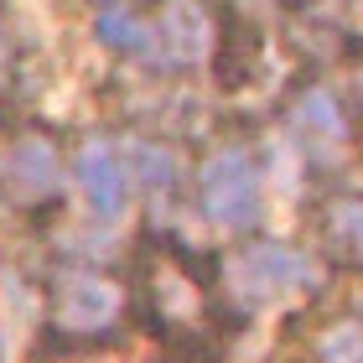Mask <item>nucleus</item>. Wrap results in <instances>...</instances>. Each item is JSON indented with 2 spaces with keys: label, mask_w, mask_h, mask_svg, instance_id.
<instances>
[{
  "label": "nucleus",
  "mask_w": 363,
  "mask_h": 363,
  "mask_svg": "<svg viewBox=\"0 0 363 363\" xmlns=\"http://www.w3.org/2000/svg\"><path fill=\"white\" fill-rule=\"evenodd\" d=\"M120 311H125V291L104 270H62L52 280L47 317L62 337H99L120 322Z\"/></svg>",
  "instance_id": "1"
},
{
  "label": "nucleus",
  "mask_w": 363,
  "mask_h": 363,
  "mask_svg": "<svg viewBox=\"0 0 363 363\" xmlns=\"http://www.w3.org/2000/svg\"><path fill=\"white\" fill-rule=\"evenodd\" d=\"M223 286L239 306H265L280 296H296L301 286H311V259L296 255L291 244H250L228 259Z\"/></svg>",
  "instance_id": "2"
},
{
  "label": "nucleus",
  "mask_w": 363,
  "mask_h": 363,
  "mask_svg": "<svg viewBox=\"0 0 363 363\" xmlns=\"http://www.w3.org/2000/svg\"><path fill=\"white\" fill-rule=\"evenodd\" d=\"M197 187H203V213L218 228H250V223H259L265 187H259V167L250 161V151L228 145V151L208 156Z\"/></svg>",
  "instance_id": "3"
},
{
  "label": "nucleus",
  "mask_w": 363,
  "mask_h": 363,
  "mask_svg": "<svg viewBox=\"0 0 363 363\" xmlns=\"http://www.w3.org/2000/svg\"><path fill=\"white\" fill-rule=\"evenodd\" d=\"M73 177H78V192L89 197V208L99 218H120L125 203H130V177H125V161L109 140H89L73 161Z\"/></svg>",
  "instance_id": "4"
},
{
  "label": "nucleus",
  "mask_w": 363,
  "mask_h": 363,
  "mask_svg": "<svg viewBox=\"0 0 363 363\" xmlns=\"http://www.w3.org/2000/svg\"><path fill=\"white\" fill-rule=\"evenodd\" d=\"M6 182H11L16 197H47L57 187V151L37 135L16 140L11 156H6Z\"/></svg>",
  "instance_id": "5"
},
{
  "label": "nucleus",
  "mask_w": 363,
  "mask_h": 363,
  "mask_svg": "<svg viewBox=\"0 0 363 363\" xmlns=\"http://www.w3.org/2000/svg\"><path fill=\"white\" fill-rule=\"evenodd\" d=\"M322 228H327V244H333L337 259L363 265V192L333 197V208L322 213Z\"/></svg>",
  "instance_id": "6"
},
{
  "label": "nucleus",
  "mask_w": 363,
  "mask_h": 363,
  "mask_svg": "<svg viewBox=\"0 0 363 363\" xmlns=\"http://www.w3.org/2000/svg\"><path fill=\"white\" fill-rule=\"evenodd\" d=\"M296 130L311 140V145H337L342 140V114L327 94H306L296 104Z\"/></svg>",
  "instance_id": "7"
},
{
  "label": "nucleus",
  "mask_w": 363,
  "mask_h": 363,
  "mask_svg": "<svg viewBox=\"0 0 363 363\" xmlns=\"http://www.w3.org/2000/svg\"><path fill=\"white\" fill-rule=\"evenodd\" d=\"M130 161H135V177H140L145 192H167L172 182H177V161H172V151H161V145H151V140H140Z\"/></svg>",
  "instance_id": "8"
},
{
  "label": "nucleus",
  "mask_w": 363,
  "mask_h": 363,
  "mask_svg": "<svg viewBox=\"0 0 363 363\" xmlns=\"http://www.w3.org/2000/svg\"><path fill=\"white\" fill-rule=\"evenodd\" d=\"M99 42H109V47H140L145 42V26L135 21V16H125V11H109V16H99Z\"/></svg>",
  "instance_id": "9"
},
{
  "label": "nucleus",
  "mask_w": 363,
  "mask_h": 363,
  "mask_svg": "<svg viewBox=\"0 0 363 363\" xmlns=\"http://www.w3.org/2000/svg\"><path fill=\"white\" fill-rule=\"evenodd\" d=\"M167 31H172V42L187 52V62L203 52V21H197V11L192 6H182V11H172V21H167Z\"/></svg>",
  "instance_id": "10"
},
{
  "label": "nucleus",
  "mask_w": 363,
  "mask_h": 363,
  "mask_svg": "<svg viewBox=\"0 0 363 363\" xmlns=\"http://www.w3.org/2000/svg\"><path fill=\"white\" fill-rule=\"evenodd\" d=\"M322 363H363V337L358 333H333L322 348Z\"/></svg>",
  "instance_id": "11"
},
{
  "label": "nucleus",
  "mask_w": 363,
  "mask_h": 363,
  "mask_svg": "<svg viewBox=\"0 0 363 363\" xmlns=\"http://www.w3.org/2000/svg\"><path fill=\"white\" fill-rule=\"evenodd\" d=\"M0 363H6V353H0Z\"/></svg>",
  "instance_id": "12"
}]
</instances>
